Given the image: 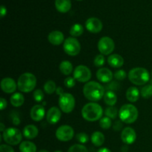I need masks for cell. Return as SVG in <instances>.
I'll list each match as a JSON object with an SVG mask.
<instances>
[{"label": "cell", "mask_w": 152, "mask_h": 152, "mask_svg": "<svg viewBox=\"0 0 152 152\" xmlns=\"http://www.w3.org/2000/svg\"><path fill=\"white\" fill-rule=\"evenodd\" d=\"M0 126H1V129H0V132H3L4 130H5V129H4V124H3L2 123H0Z\"/></svg>", "instance_id": "46"}, {"label": "cell", "mask_w": 152, "mask_h": 152, "mask_svg": "<svg viewBox=\"0 0 152 152\" xmlns=\"http://www.w3.org/2000/svg\"><path fill=\"white\" fill-rule=\"evenodd\" d=\"M59 68L60 72L65 76H69L73 72L72 63L69 61H62L59 65Z\"/></svg>", "instance_id": "27"}, {"label": "cell", "mask_w": 152, "mask_h": 152, "mask_svg": "<svg viewBox=\"0 0 152 152\" xmlns=\"http://www.w3.org/2000/svg\"><path fill=\"white\" fill-rule=\"evenodd\" d=\"M97 152H111V150L108 149L107 148H101L100 149H99Z\"/></svg>", "instance_id": "45"}, {"label": "cell", "mask_w": 152, "mask_h": 152, "mask_svg": "<svg viewBox=\"0 0 152 152\" xmlns=\"http://www.w3.org/2000/svg\"><path fill=\"white\" fill-rule=\"evenodd\" d=\"M22 132L16 128H7L2 132V138L4 142L10 145H16L22 142Z\"/></svg>", "instance_id": "6"}, {"label": "cell", "mask_w": 152, "mask_h": 152, "mask_svg": "<svg viewBox=\"0 0 152 152\" xmlns=\"http://www.w3.org/2000/svg\"><path fill=\"white\" fill-rule=\"evenodd\" d=\"M63 50L69 56H75L80 53L81 45L74 37H68L63 42Z\"/></svg>", "instance_id": "8"}, {"label": "cell", "mask_w": 152, "mask_h": 152, "mask_svg": "<svg viewBox=\"0 0 152 152\" xmlns=\"http://www.w3.org/2000/svg\"><path fill=\"white\" fill-rule=\"evenodd\" d=\"M0 152H15L13 148L10 145L2 144L0 146Z\"/></svg>", "instance_id": "40"}, {"label": "cell", "mask_w": 152, "mask_h": 152, "mask_svg": "<svg viewBox=\"0 0 152 152\" xmlns=\"http://www.w3.org/2000/svg\"><path fill=\"white\" fill-rule=\"evenodd\" d=\"M105 88L108 91H114L117 90V89L120 88V84H119L117 82L113 81L111 82V83H108L107 86H105Z\"/></svg>", "instance_id": "39"}, {"label": "cell", "mask_w": 152, "mask_h": 152, "mask_svg": "<svg viewBox=\"0 0 152 152\" xmlns=\"http://www.w3.org/2000/svg\"><path fill=\"white\" fill-rule=\"evenodd\" d=\"M83 32H84V28H83V26L81 24L79 23H76L73 25L69 31L71 37H74V38L80 37L83 34Z\"/></svg>", "instance_id": "28"}, {"label": "cell", "mask_w": 152, "mask_h": 152, "mask_svg": "<svg viewBox=\"0 0 152 152\" xmlns=\"http://www.w3.org/2000/svg\"><path fill=\"white\" fill-rule=\"evenodd\" d=\"M68 152H89L88 148L83 144H74L71 146Z\"/></svg>", "instance_id": "33"}, {"label": "cell", "mask_w": 152, "mask_h": 152, "mask_svg": "<svg viewBox=\"0 0 152 152\" xmlns=\"http://www.w3.org/2000/svg\"><path fill=\"white\" fill-rule=\"evenodd\" d=\"M56 94L59 95V96H61V95H62L64 94L63 88H62V87H58L57 88H56Z\"/></svg>", "instance_id": "44"}, {"label": "cell", "mask_w": 152, "mask_h": 152, "mask_svg": "<svg viewBox=\"0 0 152 152\" xmlns=\"http://www.w3.org/2000/svg\"><path fill=\"white\" fill-rule=\"evenodd\" d=\"M74 77L80 83H87L91 78V71L86 65H78L74 71Z\"/></svg>", "instance_id": "10"}, {"label": "cell", "mask_w": 152, "mask_h": 152, "mask_svg": "<svg viewBox=\"0 0 152 152\" xmlns=\"http://www.w3.org/2000/svg\"><path fill=\"white\" fill-rule=\"evenodd\" d=\"M131 83L136 86H143L150 80L149 72L144 68H132L128 74Z\"/></svg>", "instance_id": "4"}, {"label": "cell", "mask_w": 152, "mask_h": 152, "mask_svg": "<svg viewBox=\"0 0 152 152\" xmlns=\"http://www.w3.org/2000/svg\"><path fill=\"white\" fill-rule=\"evenodd\" d=\"M102 22L96 17H91L86 22V28L88 31L92 34H97L102 30Z\"/></svg>", "instance_id": "12"}, {"label": "cell", "mask_w": 152, "mask_h": 152, "mask_svg": "<svg viewBox=\"0 0 152 152\" xmlns=\"http://www.w3.org/2000/svg\"><path fill=\"white\" fill-rule=\"evenodd\" d=\"M59 106L61 111L65 114H70L75 107V98L71 94L64 93L59 97Z\"/></svg>", "instance_id": "7"}, {"label": "cell", "mask_w": 152, "mask_h": 152, "mask_svg": "<svg viewBox=\"0 0 152 152\" xmlns=\"http://www.w3.org/2000/svg\"><path fill=\"white\" fill-rule=\"evenodd\" d=\"M140 95L145 99H148V98L152 96V85L148 84L145 85V86L141 88Z\"/></svg>", "instance_id": "31"}, {"label": "cell", "mask_w": 152, "mask_h": 152, "mask_svg": "<svg viewBox=\"0 0 152 152\" xmlns=\"http://www.w3.org/2000/svg\"><path fill=\"white\" fill-rule=\"evenodd\" d=\"M56 83L53 80H48L44 85V91L48 94H52L56 91Z\"/></svg>", "instance_id": "29"}, {"label": "cell", "mask_w": 152, "mask_h": 152, "mask_svg": "<svg viewBox=\"0 0 152 152\" xmlns=\"http://www.w3.org/2000/svg\"><path fill=\"white\" fill-rule=\"evenodd\" d=\"M126 77H127V74H126V71L124 70H118L114 74V78L117 80H119V81L124 80L126 78Z\"/></svg>", "instance_id": "37"}, {"label": "cell", "mask_w": 152, "mask_h": 152, "mask_svg": "<svg viewBox=\"0 0 152 152\" xmlns=\"http://www.w3.org/2000/svg\"><path fill=\"white\" fill-rule=\"evenodd\" d=\"M104 102L106 105L109 106H114L117 101V96L116 95L115 92L111 91H108L105 92V95L103 96Z\"/></svg>", "instance_id": "25"}, {"label": "cell", "mask_w": 152, "mask_h": 152, "mask_svg": "<svg viewBox=\"0 0 152 152\" xmlns=\"http://www.w3.org/2000/svg\"><path fill=\"white\" fill-rule=\"evenodd\" d=\"M98 50L102 55H110L115 48L114 40L108 37H103L98 42Z\"/></svg>", "instance_id": "9"}, {"label": "cell", "mask_w": 152, "mask_h": 152, "mask_svg": "<svg viewBox=\"0 0 152 152\" xmlns=\"http://www.w3.org/2000/svg\"><path fill=\"white\" fill-rule=\"evenodd\" d=\"M105 62V57L102 54H99L96 56V57L94 58V64L96 67H102V65H104Z\"/></svg>", "instance_id": "36"}, {"label": "cell", "mask_w": 152, "mask_h": 152, "mask_svg": "<svg viewBox=\"0 0 152 152\" xmlns=\"http://www.w3.org/2000/svg\"><path fill=\"white\" fill-rule=\"evenodd\" d=\"M83 94L85 97L91 102H98L105 95V87L100 83L91 81L86 83L83 87Z\"/></svg>", "instance_id": "1"}, {"label": "cell", "mask_w": 152, "mask_h": 152, "mask_svg": "<svg viewBox=\"0 0 152 152\" xmlns=\"http://www.w3.org/2000/svg\"><path fill=\"white\" fill-rule=\"evenodd\" d=\"M7 14V9L4 5L1 6V9H0V15H1V18L4 17L5 15Z\"/></svg>", "instance_id": "43"}, {"label": "cell", "mask_w": 152, "mask_h": 152, "mask_svg": "<svg viewBox=\"0 0 152 152\" xmlns=\"http://www.w3.org/2000/svg\"><path fill=\"white\" fill-rule=\"evenodd\" d=\"M38 152H49V151H47V150L42 149V150H40V151H39Z\"/></svg>", "instance_id": "47"}, {"label": "cell", "mask_w": 152, "mask_h": 152, "mask_svg": "<svg viewBox=\"0 0 152 152\" xmlns=\"http://www.w3.org/2000/svg\"><path fill=\"white\" fill-rule=\"evenodd\" d=\"M30 115L34 121H41L45 115V110L44 106L42 105H36L33 106L30 112Z\"/></svg>", "instance_id": "17"}, {"label": "cell", "mask_w": 152, "mask_h": 152, "mask_svg": "<svg viewBox=\"0 0 152 152\" xmlns=\"http://www.w3.org/2000/svg\"><path fill=\"white\" fill-rule=\"evenodd\" d=\"M54 152H62V151H54Z\"/></svg>", "instance_id": "48"}, {"label": "cell", "mask_w": 152, "mask_h": 152, "mask_svg": "<svg viewBox=\"0 0 152 152\" xmlns=\"http://www.w3.org/2000/svg\"><path fill=\"white\" fill-rule=\"evenodd\" d=\"M20 152H37V145L33 142L23 141L19 145Z\"/></svg>", "instance_id": "26"}, {"label": "cell", "mask_w": 152, "mask_h": 152, "mask_svg": "<svg viewBox=\"0 0 152 152\" xmlns=\"http://www.w3.org/2000/svg\"><path fill=\"white\" fill-rule=\"evenodd\" d=\"M140 91L136 87H130L126 91V98L131 102H135L139 99Z\"/></svg>", "instance_id": "22"}, {"label": "cell", "mask_w": 152, "mask_h": 152, "mask_svg": "<svg viewBox=\"0 0 152 152\" xmlns=\"http://www.w3.org/2000/svg\"><path fill=\"white\" fill-rule=\"evenodd\" d=\"M82 117L88 122H95L100 120L103 115L102 108L96 102H88L82 108Z\"/></svg>", "instance_id": "2"}, {"label": "cell", "mask_w": 152, "mask_h": 152, "mask_svg": "<svg viewBox=\"0 0 152 152\" xmlns=\"http://www.w3.org/2000/svg\"><path fill=\"white\" fill-rule=\"evenodd\" d=\"M48 39L53 45H59L65 42V37L61 31H53L48 34Z\"/></svg>", "instance_id": "18"}, {"label": "cell", "mask_w": 152, "mask_h": 152, "mask_svg": "<svg viewBox=\"0 0 152 152\" xmlns=\"http://www.w3.org/2000/svg\"><path fill=\"white\" fill-rule=\"evenodd\" d=\"M18 89L23 93H29L37 86V77L31 73H24L17 81Z\"/></svg>", "instance_id": "5"}, {"label": "cell", "mask_w": 152, "mask_h": 152, "mask_svg": "<svg viewBox=\"0 0 152 152\" xmlns=\"http://www.w3.org/2000/svg\"><path fill=\"white\" fill-rule=\"evenodd\" d=\"M18 86L17 83L12 78L5 77L1 81V88L6 94H13L16 91Z\"/></svg>", "instance_id": "15"}, {"label": "cell", "mask_w": 152, "mask_h": 152, "mask_svg": "<svg viewBox=\"0 0 152 152\" xmlns=\"http://www.w3.org/2000/svg\"><path fill=\"white\" fill-rule=\"evenodd\" d=\"M7 101H6V99H4V98H1V99H0V109L2 111L4 108H7Z\"/></svg>", "instance_id": "42"}, {"label": "cell", "mask_w": 152, "mask_h": 152, "mask_svg": "<svg viewBox=\"0 0 152 152\" xmlns=\"http://www.w3.org/2000/svg\"><path fill=\"white\" fill-rule=\"evenodd\" d=\"M104 114H105L106 117H109L111 120H114L117 118V115H118V111H117V108H115L114 106H108L105 108Z\"/></svg>", "instance_id": "30"}, {"label": "cell", "mask_w": 152, "mask_h": 152, "mask_svg": "<svg viewBox=\"0 0 152 152\" xmlns=\"http://www.w3.org/2000/svg\"><path fill=\"white\" fill-rule=\"evenodd\" d=\"M76 140H77L80 144H86L88 142L89 137L86 133L81 132V133H79L76 135Z\"/></svg>", "instance_id": "34"}, {"label": "cell", "mask_w": 152, "mask_h": 152, "mask_svg": "<svg viewBox=\"0 0 152 152\" xmlns=\"http://www.w3.org/2000/svg\"><path fill=\"white\" fill-rule=\"evenodd\" d=\"M151 85H152V80H151Z\"/></svg>", "instance_id": "49"}, {"label": "cell", "mask_w": 152, "mask_h": 152, "mask_svg": "<svg viewBox=\"0 0 152 152\" xmlns=\"http://www.w3.org/2000/svg\"><path fill=\"white\" fill-rule=\"evenodd\" d=\"M108 63L112 68H121L124 65V59L120 55L117 54V53H113L108 56Z\"/></svg>", "instance_id": "19"}, {"label": "cell", "mask_w": 152, "mask_h": 152, "mask_svg": "<svg viewBox=\"0 0 152 152\" xmlns=\"http://www.w3.org/2000/svg\"><path fill=\"white\" fill-rule=\"evenodd\" d=\"M113 129L116 132H119L123 129V122L121 120H117L113 124Z\"/></svg>", "instance_id": "41"}, {"label": "cell", "mask_w": 152, "mask_h": 152, "mask_svg": "<svg viewBox=\"0 0 152 152\" xmlns=\"http://www.w3.org/2000/svg\"><path fill=\"white\" fill-rule=\"evenodd\" d=\"M96 78L101 83L108 84L112 81L113 73L108 68H101L96 72Z\"/></svg>", "instance_id": "16"}, {"label": "cell", "mask_w": 152, "mask_h": 152, "mask_svg": "<svg viewBox=\"0 0 152 152\" xmlns=\"http://www.w3.org/2000/svg\"><path fill=\"white\" fill-rule=\"evenodd\" d=\"M138 109L132 104H125L119 111V117L126 124L134 123L138 118Z\"/></svg>", "instance_id": "3"}, {"label": "cell", "mask_w": 152, "mask_h": 152, "mask_svg": "<svg viewBox=\"0 0 152 152\" xmlns=\"http://www.w3.org/2000/svg\"><path fill=\"white\" fill-rule=\"evenodd\" d=\"M77 1H83V0H77Z\"/></svg>", "instance_id": "50"}, {"label": "cell", "mask_w": 152, "mask_h": 152, "mask_svg": "<svg viewBox=\"0 0 152 152\" xmlns=\"http://www.w3.org/2000/svg\"><path fill=\"white\" fill-rule=\"evenodd\" d=\"M111 126H112V122H111V119H110L109 117H102L99 120V126L102 129H108L111 127Z\"/></svg>", "instance_id": "32"}, {"label": "cell", "mask_w": 152, "mask_h": 152, "mask_svg": "<svg viewBox=\"0 0 152 152\" xmlns=\"http://www.w3.org/2000/svg\"><path fill=\"white\" fill-rule=\"evenodd\" d=\"M64 85H65V87H67L68 88H71L75 86L76 80L74 79V77H66L65 80H64Z\"/></svg>", "instance_id": "38"}, {"label": "cell", "mask_w": 152, "mask_h": 152, "mask_svg": "<svg viewBox=\"0 0 152 152\" xmlns=\"http://www.w3.org/2000/svg\"><path fill=\"white\" fill-rule=\"evenodd\" d=\"M44 96V93H43V91L41 89H36L34 92V94H33L34 99L37 102H42Z\"/></svg>", "instance_id": "35"}, {"label": "cell", "mask_w": 152, "mask_h": 152, "mask_svg": "<svg viewBox=\"0 0 152 152\" xmlns=\"http://www.w3.org/2000/svg\"><path fill=\"white\" fill-rule=\"evenodd\" d=\"M10 102L13 107H20L25 102V96L21 93H14L10 96Z\"/></svg>", "instance_id": "23"}, {"label": "cell", "mask_w": 152, "mask_h": 152, "mask_svg": "<svg viewBox=\"0 0 152 152\" xmlns=\"http://www.w3.org/2000/svg\"><path fill=\"white\" fill-rule=\"evenodd\" d=\"M91 140L94 145L96 147H99L103 145L105 142V136L100 132H95L92 134Z\"/></svg>", "instance_id": "24"}, {"label": "cell", "mask_w": 152, "mask_h": 152, "mask_svg": "<svg viewBox=\"0 0 152 152\" xmlns=\"http://www.w3.org/2000/svg\"><path fill=\"white\" fill-rule=\"evenodd\" d=\"M56 10L62 13H67L71 8V0H55Z\"/></svg>", "instance_id": "21"}, {"label": "cell", "mask_w": 152, "mask_h": 152, "mask_svg": "<svg viewBox=\"0 0 152 152\" xmlns=\"http://www.w3.org/2000/svg\"><path fill=\"white\" fill-rule=\"evenodd\" d=\"M61 111H62L57 107H51L46 114V120L48 123L51 125L56 124L60 120L61 115H62Z\"/></svg>", "instance_id": "14"}, {"label": "cell", "mask_w": 152, "mask_h": 152, "mask_svg": "<svg viewBox=\"0 0 152 152\" xmlns=\"http://www.w3.org/2000/svg\"><path fill=\"white\" fill-rule=\"evenodd\" d=\"M22 134L26 139L33 140L38 136V128L34 125H28L24 128Z\"/></svg>", "instance_id": "20"}, {"label": "cell", "mask_w": 152, "mask_h": 152, "mask_svg": "<svg viewBox=\"0 0 152 152\" xmlns=\"http://www.w3.org/2000/svg\"><path fill=\"white\" fill-rule=\"evenodd\" d=\"M74 136V129L68 125L59 126L56 131V137L61 142H68L73 139Z\"/></svg>", "instance_id": "11"}, {"label": "cell", "mask_w": 152, "mask_h": 152, "mask_svg": "<svg viewBox=\"0 0 152 152\" xmlns=\"http://www.w3.org/2000/svg\"><path fill=\"white\" fill-rule=\"evenodd\" d=\"M121 140L126 145H132L136 141L137 134L134 129L131 127H126L122 131Z\"/></svg>", "instance_id": "13"}]
</instances>
